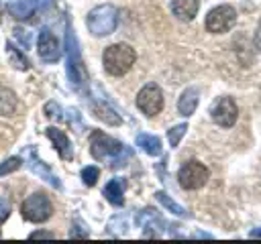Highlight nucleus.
<instances>
[{
	"label": "nucleus",
	"instance_id": "obj_1",
	"mask_svg": "<svg viewBox=\"0 0 261 244\" xmlns=\"http://www.w3.org/2000/svg\"><path fill=\"white\" fill-rule=\"evenodd\" d=\"M90 152L96 161H104V159H112V167H122L126 165L124 161L130 159V148H124V144L108 134H104L102 130H94L90 136Z\"/></svg>",
	"mask_w": 261,
	"mask_h": 244
},
{
	"label": "nucleus",
	"instance_id": "obj_2",
	"mask_svg": "<svg viewBox=\"0 0 261 244\" xmlns=\"http://www.w3.org/2000/svg\"><path fill=\"white\" fill-rule=\"evenodd\" d=\"M135 59H137V53L126 43H114V45L106 47L102 53L104 69H106V73H110L114 77L124 75L135 65Z\"/></svg>",
	"mask_w": 261,
	"mask_h": 244
},
{
	"label": "nucleus",
	"instance_id": "obj_3",
	"mask_svg": "<svg viewBox=\"0 0 261 244\" xmlns=\"http://www.w3.org/2000/svg\"><path fill=\"white\" fill-rule=\"evenodd\" d=\"M86 24L94 37H108L118 24V10L112 4H100L88 12Z\"/></svg>",
	"mask_w": 261,
	"mask_h": 244
},
{
	"label": "nucleus",
	"instance_id": "obj_4",
	"mask_svg": "<svg viewBox=\"0 0 261 244\" xmlns=\"http://www.w3.org/2000/svg\"><path fill=\"white\" fill-rule=\"evenodd\" d=\"M20 214L27 222H33V224H41V222H47L53 214V203L51 199L47 197V193L43 191H35L33 195H29L22 205H20Z\"/></svg>",
	"mask_w": 261,
	"mask_h": 244
},
{
	"label": "nucleus",
	"instance_id": "obj_5",
	"mask_svg": "<svg viewBox=\"0 0 261 244\" xmlns=\"http://www.w3.org/2000/svg\"><path fill=\"white\" fill-rule=\"evenodd\" d=\"M65 49H67V77H69L71 85L77 89L86 79V71H84L82 55H80V45H77V39H75L71 26H67V30H65Z\"/></svg>",
	"mask_w": 261,
	"mask_h": 244
},
{
	"label": "nucleus",
	"instance_id": "obj_6",
	"mask_svg": "<svg viewBox=\"0 0 261 244\" xmlns=\"http://www.w3.org/2000/svg\"><path fill=\"white\" fill-rule=\"evenodd\" d=\"M210 177V171L206 169V165H202L200 161H188L186 165L179 167L177 171V181L184 189L188 191H194V189H200L206 185Z\"/></svg>",
	"mask_w": 261,
	"mask_h": 244
},
{
	"label": "nucleus",
	"instance_id": "obj_7",
	"mask_svg": "<svg viewBox=\"0 0 261 244\" xmlns=\"http://www.w3.org/2000/svg\"><path fill=\"white\" fill-rule=\"evenodd\" d=\"M234 22H237V10L230 4H220L206 14L204 24H206V30L210 33H226L228 28H232Z\"/></svg>",
	"mask_w": 261,
	"mask_h": 244
},
{
	"label": "nucleus",
	"instance_id": "obj_8",
	"mask_svg": "<svg viewBox=\"0 0 261 244\" xmlns=\"http://www.w3.org/2000/svg\"><path fill=\"white\" fill-rule=\"evenodd\" d=\"M137 108L149 118H153V116H157L161 112V108H163V92L159 89L157 83H147L137 94Z\"/></svg>",
	"mask_w": 261,
	"mask_h": 244
},
{
	"label": "nucleus",
	"instance_id": "obj_9",
	"mask_svg": "<svg viewBox=\"0 0 261 244\" xmlns=\"http://www.w3.org/2000/svg\"><path fill=\"white\" fill-rule=\"evenodd\" d=\"M210 116H212V120H214L218 126L230 128V126L237 122V118H239L237 102H234L232 98H228V96L218 98V100L212 104V108H210Z\"/></svg>",
	"mask_w": 261,
	"mask_h": 244
},
{
	"label": "nucleus",
	"instance_id": "obj_10",
	"mask_svg": "<svg viewBox=\"0 0 261 244\" xmlns=\"http://www.w3.org/2000/svg\"><path fill=\"white\" fill-rule=\"evenodd\" d=\"M37 45H39V55H41V59H43L45 63H55V61H59V57H61L59 41H57V37H55L49 28H43V30L39 33Z\"/></svg>",
	"mask_w": 261,
	"mask_h": 244
},
{
	"label": "nucleus",
	"instance_id": "obj_11",
	"mask_svg": "<svg viewBox=\"0 0 261 244\" xmlns=\"http://www.w3.org/2000/svg\"><path fill=\"white\" fill-rule=\"evenodd\" d=\"M45 134L49 136V140L53 142L55 150L59 152V157H61L63 161H69V159L73 157V148H71V142H69V138H67V134H65L63 130L49 126V128H45Z\"/></svg>",
	"mask_w": 261,
	"mask_h": 244
},
{
	"label": "nucleus",
	"instance_id": "obj_12",
	"mask_svg": "<svg viewBox=\"0 0 261 244\" xmlns=\"http://www.w3.org/2000/svg\"><path fill=\"white\" fill-rule=\"evenodd\" d=\"M29 167H31V171H33V173H37L39 177H43L49 185H53L55 189H61L59 179H57V177L51 173V169H49V167H47V165L37 157V152H35V148H33V146L29 148Z\"/></svg>",
	"mask_w": 261,
	"mask_h": 244
},
{
	"label": "nucleus",
	"instance_id": "obj_13",
	"mask_svg": "<svg viewBox=\"0 0 261 244\" xmlns=\"http://www.w3.org/2000/svg\"><path fill=\"white\" fill-rule=\"evenodd\" d=\"M171 12L173 16H177L179 20H192L198 14L200 8V0H171Z\"/></svg>",
	"mask_w": 261,
	"mask_h": 244
},
{
	"label": "nucleus",
	"instance_id": "obj_14",
	"mask_svg": "<svg viewBox=\"0 0 261 244\" xmlns=\"http://www.w3.org/2000/svg\"><path fill=\"white\" fill-rule=\"evenodd\" d=\"M137 224L149 234V230H155V234L163 228V220H161V216L153 209V207H145V209H141L139 214H137Z\"/></svg>",
	"mask_w": 261,
	"mask_h": 244
},
{
	"label": "nucleus",
	"instance_id": "obj_15",
	"mask_svg": "<svg viewBox=\"0 0 261 244\" xmlns=\"http://www.w3.org/2000/svg\"><path fill=\"white\" fill-rule=\"evenodd\" d=\"M124 187H126V181L124 179H110L108 183H106V187H104V197L112 203V205H116V207H120L122 203H124Z\"/></svg>",
	"mask_w": 261,
	"mask_h": 244
},
{
	"label": "nucleus",
	"instance_id": "obj_16",
	"mask_svg": "<svg viewBox=\"0 0 261 244\" xmlns=\"http://www.w3.org/2000/svg\"><path fill=\"white\" fill-rule=\"evenodd\" d=\"M198 98H200V94H198L196 87H188V89H184V94H181L179 100H177V112H179L181 116H186V118L192 116V114L196 112Z\"/></svg>",
	"mask_w": 261,
	"mask_h": 244
},
{
	"label": "nucleus",
	"instance_id": "obj_17",
	"mask_svg": "<svg viewBox=\"0 0 261 244\" xmlns=\"http://www.w3.org/2000/svg\"><path fill=\"white\" fill-rule=\"evenodd\" d=\"M8 10L14 18L18 20H27L29 16H33V12L37 10V0H12L8 4Z\"/></svg>",
	"mask_w": 261,
	"mask_h": 244
},
{
	"label": "nucleus",
	"instance_id": "obj_18",
	"mask_svg": "<svg viewBox=\"0 0 261 244\" xmlns=\"http://www.w3.org/2000/svg\"><path fill=\"white\" fill-rule=\"evenodd\" d=\"M92 110H94V114L102 120V122H106V124H110V126H118L122 120H120V116L108 106V104H104V102H98V100H92Z\"/></svg>",
	"mask_w": 261,
	"mask_h": 244
},
{
	"label": "nucleus",
	"instance_id": "obj_19",
	"mask_svg": "<svg viewBox=\"0 0 261 244\" xmlns=\"http://www.w3.org/2000/svg\"><path fill=\"white\" fill-rule=\"evenodd\" d=\"M137 146H141L147 155H151V157H159L161 155V140H159V136H155V134H147V132H141L139 136H137Z\"/></svg>",
	"mask_w": 261,
	"mask_h": 244
},
{
	"label": "nucleus",
	"instance_id": "obj_20",
	"mask_svg": "<svg viewBox=\"0 0 261 244\" xmlns=\"http://www.w3.org/2000/svg\"><path fill=\"white\" fill-rule=\"evenodd\" d=\"M16 110V96L12 89L0 85V116H10Z\"/></svg>",
	"mask_w": 261,
	"mask_h": 244
},
{
	"label": "nucleus",
	"instance_id": "obj_21",
	"mask_svg": "<svg viewBox=\"0 0 261 244\" xmlns=\"http://www.w3.org/2000/svg\"><path fill=\"white\" fill-rule=\"evenodd\" d=\"M155 197H157V201H159L167 211H171L173 216H179V218H188V216H190V214H188V211H186L177 201H173L165 191H157V193H155Z\"/></svg>",
	"mask_w": 261,
	"mask_h": 244
},
{
	"label": "nucleus",
	"instance_id": "obj_22",
	"mask_svg": "<svg viewBox=\"0 0 261 244\" xmlns=\"http://www.w3.org/2000/svg\"><path fill=\"white\" fill-rule=\"evenodd\" d=\"M6 51H8V57H10V63L16 67V69H29L31 67V61H29V57L18 49V47H14L12 43H6Z\"/></svg>",
	"mask_w": 261,
	"mask_h": 244
},
{
	"label": "nucleus",
	"instance_id": "obj_23",
	"mask_svg": "<svg viewBox=\"0 0 261 244\" xmlns=\"http://www.w3.org/2000/svg\"><path fill=\"white\" fill-rule=\"evenodd\" d=\"M186 130H188V124H177V126L169 128V130H167L169 146H177V144H179V140H181V136L186 134Z\"/></svg>",
	"mask_w": 261,
	"mask_h": 244
},
{
	"label": "nucleus",
	"instance_id": "obj_24",
	"mask_svg": "<svg viewBox=\"0 0 261 244\" xmlns=\"http://www.w3.org/2000/svg\"><path fill=\"white\" fill-rule=\"evenodd\" d=\"M98 177H100V169H98V167L90 165V167H84V169H82V181H84V185H88V187L96 185Z\"/></svg>",
	"mask_w": 261,
	"mask_h": 244
},
{
	"label": "nucleus",
	"instance_id": "obj_25",
	"mask_svg": "<svg viewBox=\"0 0 261 244\" xmlns=\"http://www.w3.org/2000/svg\"><path fill=\"white\" fill-rule=\"evenodd\" d=\"M20 165H22V159H20V157H10V159H6L4 163H0V177L14 173L16 169H20Z\"/></svg>",
	"mask_w": 261,
	"mask_h": 244
},
{
	"label": "nucleus",
	"instance_id": "obj_26",
	"mask_svg": "<svg viewBox=\"0 0 261 244\" xmlns=\"http://www.w3.org/2000/svg\"><path fill=\"white\" fill-rule=\"evenodd\" d=\"M14 37L18 39V43L22 45V47H31V41H33V37H31V33L29 30H22V28H14Z\"/></svg>",
	"mask_w": 261,
	"mask_h": 244
},
{
	"label": "nucleus",
	"instance_id": "obj_27",
	"mask_svg": "<svg viewBox=\"0 0 261 244\" xmlns=\"http://www.w3.org/2000/svg\"><path fill=\"white\" fill-rule=\"evenodd\" d=\"M8 216H10V201L4 195H0V224H4Z\"/></svg>",
	"mask_w": 261,
	"mask_h": 244
},
{
	"label": "nucleus",
	"instance_id": "obj_28",
	"mask_svg": "<svg viewBox=\"0 0 261 244\" xmlns=\"http://www.w3.org/2000/svg\"><path fill=\"white\" fill-rule=\"evenodd\" d=\"M45 114H47L49 118H61V108H59V104H57V102H47V104H45Z\"/></svg>",
	"mask_w": 261,
	"mask_h": 244
},
{
	"label": "nucleus",
	"instance_id": "obj_29",
	"mask_svg": "<svg viewBox=\"0 0 261 244\" xmlns=\"http://www.w3.org/2000/svg\"><path fill=\"white\" fill-rule=\"evenodd\" d=\"M82 226H73V230L69 232V238H88V230H80Z\"/></svg>",
	"mask_w": 261,
	"mask_h": 244
},
{
	"label": "nucleus",
	"instance_id": "obj_30",
	"mask_svg": "<svg viewBox=\"0 0 261 244\" xmlns=\"http://www.w3.org/2000/svg\"><path fill=\"white\" fill-rule=\"evenodd\" d=\"M31 238H33V240H37V238H55V234H53V232L39 230V232H33V234H31Z\"/></svg>",
	"mask_w": 261,
	"mask_h": 244
},
{
	"label": "nucleus",
	"instance_id": "obj_31",
	"mask_svg": "<svg viewBox=\"0 0 261 244\" xmlns=\"http://www.w3.org/2000/svg\"><path fill=\"white\" fill-rule=\"evenodd\" d=\"M55 4V0H37V10H47Z\"/></svg>",
	"mask_w": 261,
	"mask_h": 244
},
{
	"label": "nucleus",
	"instance_id": "obj_32",
	"mask_svg": "<svg viewBox=\"0 0 261 244\" xmlns=\"http://www.w3.org/2000/svg\"><path fill=\"white\" fill-rule=\"evenodd\" d=\"M253 43H255V49H257V51H261V22L257 24V30H255V41H253Z\"/></svg>",
	"mask_w": 261,
	"mask_h": 244
},
{
	"label": "nucleus",
	"instance_id": "obj_33",
	"mask_svg": "<svg viewBox=\"0 0 261 244\" xmlns=\"http://www.w3.org/2000/svg\"><path fill=\"white\" fill-rule=\"evenodd\" d=\"M251 238H261V228H257V230H253L251 234H249Z\"/></svg>",
	"mask_w": 261,
	"mask_h": 244
},
{
	"label": "nucleus",
	"instance_id": "obj_34",
	"mask_svg": "<svg viewBox=\"0 0 261 244\" xmlns=\"http://www.w3.org/2000/svg\"><path fill=\"white\" fill-rule=\"evenodd\" d=\"M0 12H2V0H0Z\"/></svg>",
	"mask_w": 261,
	"mask_h": 244
}]
</instances>
